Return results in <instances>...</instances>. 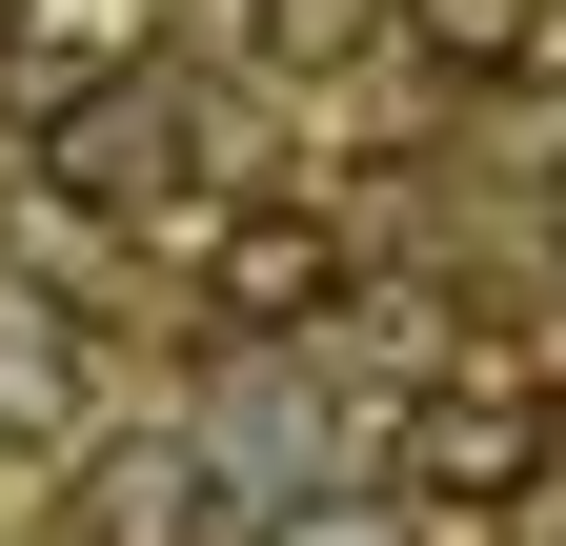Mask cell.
I'll list each match as a JSON object with an SVG mask.
<instances>
[{
	"label": "cell",
	"instance_id": "1",
	"mask_svg": "<svg viewBox=\"0 0 566 546\" xmlns=\"http://www.w3.org/2000/svg\"><path fill=\"white\" fill-rule=\"evenodd\" d=\"M506 486H546V365H424L405 405H385V506H506Z\"/></svg>",
	"mask_w": 566,
	"mask_h": 546
},
{
	"label": "cell",
	"instance_id": "2",
	"mask_svg": "<svg viewBox=\"0 0 566 546\" xmlns=\"http://www.w3.org/2000/svg\"><path fill=\"white\" fill-rule=\"evenodd\" d=\"M41 182L82 202V223H142V202H182V182H202V102H182V82H142V61H102V82H61Z\"/></svg>",
	"mask_w": 566,
	"mask_h": 546
},
{
	"label": "cell",
	"instance_id": "3",
	"mask_svg": "<svg viewBox=\"0 0 566 546\" xmlns=\"http://www.w3.org/2000/svg\"><path fill=\"white\" fill-rule=\"evenodd\" d=\"M324 304H344V243L283 223V202H243V223L202 243V324H223V345H304Z\"/></svg>",
	"mask_w": 566,
	"mask_h": 546
},
{
	"label": "cell",
	"instance_id": "4",
	"mask_svg": "<svg viewBox=\"0 0 566 546\" xmlns=\"http://www.w3.org/2000/svg\"><path fill=\"white\" fill-rule=\"evenodd\" d=\"M385 21H405L424 82H526L546 61V0H385Z\"/></svg>",
	"mask_w": 566,
	"mask_h": 546
},
{
	"label": "cell",
	"instance_id": "5",
	"mask_svg": "<svg viewBox=\"0 0 566 546\" xmlns=\"http://www.w3.org/2000/svg\"><path fill=\"white\" fill-rule=\"evenodd\" d=\"M61 385H82V365H61V324L0 304V426H61Z\"/></svg>",
	"mask_w": 566,
	"mask_h": 546
},
{
	"label": "cell",
	"instance_id": "6",
	"mask_svg": "<svg viewBox=\"0 0 566 546\" xmlns=\"http://www.w3.org/2000/svg\"><path fill=\"white\" fill-rule=\"evenodd\" d=\"M263 546H424V506H385V486H324V506H283Z\"/></svg>",
	"mask_w": 566,
	"mask_h": 546
},
{
	"label": "cell",
	"instance_id": "7",
	"mask_svg": "<svg viewBox=\"0 0 566 546\" xmlns=\"http://www.w3.org/2000/svg\"><path fill=\"white\" fill-rule=\"evenodd\" d=\"M243 41L263 61H324V41H365V0H243Z\"/></svg>",
	"mask_w": 566,
	"mask_h": 546
},
{
	"label": "cell",
	"instance_id": "8",
	"mask_svg": "<svg viewBox=\"0 0 566 546\" xmlns=\"http://www.w3.org/2000/svg\"><path fill=\"white\" fill-rule=\"evenodd\" d=\"M485 526H506V546H566V465H546V486H506Z\"/></svg>",
	"mask_w": 566,
	"mask_h": 546
}]
</instances>
